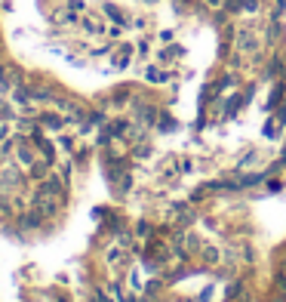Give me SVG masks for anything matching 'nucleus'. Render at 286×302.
<instances>
[{"instance_id":"nucleus-3","label":"nucleus","mask_w":286,"mask_h":302,"mask_svg":"<svg viewBox=\"0 0 286 302\" xmlns=\"http://www.w3.org/2000/svg\"><path fill=\"white\" fill-rule=\"evenodd\" d=\"M237 46L246 49V52H249V49H256V37H253L249 31H240V34H237Z\"/></svg>"},{"instance_id":"nucleus-4","label":"nucleus","mask_w":286,"mask_h":302,"mask_svg":"<svg viewBox=\"0 0 286 302\" xmlns=\"http://www.w3.org/2000/svg\"><path fill=\"white\" fill-rule=\"evenodd\" d=\"M145 77H148L151 83H163V80H166V74H163L160 68H148V71H145Z\"/></svg>"},{"instance_id":"nucleus-9","label":"nucleus","mask_w":286,"mask_h":302,"mask_svg":"<svg viewBox=\"0 0 286 302\" xmlns=\"http://www.w3.org/2000/svg\"><path fill=\"white\" fill-rule=\"evenodd\" d=\"M206 6H212V9H219V6H222V0H206Z\"/></svg>"},{"instance_id":"nucleus-1","label":"nucleus","mask_w":286,"mask_h":302,"mask_svg":"<svg viewBox=\"0 0 286 302\" xmlns=\"http://www.w3.org/2000/svg\"><path fill=\"white\" fill-rule=\"evenodd\" d=\"M130 56H133V49H130V46H120V49L114 52V59H111V62H114V68H117V71H123V68L130 65Z\"/></svg>"},{"instance_id":"nucleus-2","label":"nucleus","mask_w":286,"mask_h":302,"mask_svg":"<svg viewBox=\"0 0 286 302\" xmlns=\"http://www.w3.org/2000/svg\"><path fill=\"white\" fill-rule=\"evenodd\" d=\"M83 28H86L89 34H102V31H105V25L96 19V15H83Z\"/></svg>"},{"instance_id":"nucleus-8","label":"nucleus","mask_w":286,"mask_h":302,"mask_svg":"<svg viewBox=\"0 0 286 302\" xmlns=\"http://www.w3.org/2000/svg\"><path fill=\"white\" fill-rule=\"evenodd\" d=\"M59 145H62L65 151H71V148H74V139H71V136H59Z\"/></svg>"},{"instance_id":"nucleus-6","label":"nucleus","mask_w":286,"mask_h":302,"mask_svg":"<svg viewBox=\"0 0 286 302\" xmlns=\"http://www.w3.org/2000/svg\"><path fill=\"white\" fill-rule=\"evenodd\" d=\"M43 123H46L49 130H62V120H59L56 114H46V117H43Z\"/></svg>"},{"instance_id":"nucleus-7","label":"nucleus","mask_w":286,"mask_h":302,"mask_svg":"<svg viewBox=\"0 0 286 302\" xmlns=\"http://www.w3.org/2000/svg\"><path fill=\"white\" fill-rule=\"evenodd\" d=\"M19 157H22V164H34V154H31V151H28L25 145L19 148Z\"/></svg>"},{"instance_id":"nucleus-5","label":"nucleus","mask_w":286,"mask_h":302,"mask_svg":"<svg viewBox=\"0 0 286 302\" xmlns=\"http://www.w3.org/2000/svg\"><path fill=\"white\" fill-rule=\"evenodd\" d=\"M105 12H108L114 22H127V15H123V12H120L117 6H111V3H105Z\"/></svg>"}]
</instances>
